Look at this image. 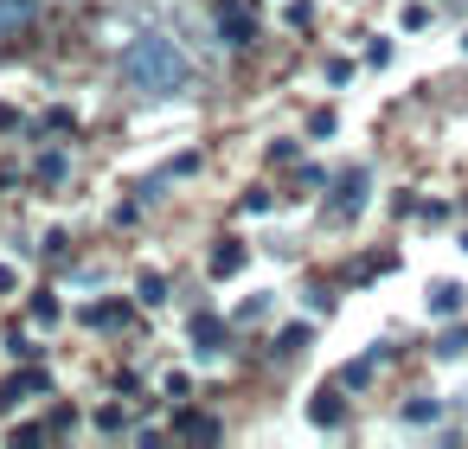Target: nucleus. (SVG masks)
<instances>
[{
	"mask_svg": "<svg viewBox=\"0 0 468 449\" xmlns=\"http://www.w3.org/2000/svg\"><path fill=\"white\" fill-rule=\"evenodd\" d=\"M122 84H129L135 97H148V103L180 97V91H186V52H180L167 33H135V39L122 46Z\"/></svg>",
	"mask_w": 468,
	"mask_h": 449,
	"instance_id": "nucleus-1",
	"label": "nucleus"
},
{
	"mask_svg": "<svg viewBox=\"0 0 468 449\" xmlns=\"http://www.w3.org/2000/svg\"><path fill=\"white\" fill-rule=\"evenodd\" d=\"M366 193H372V174H366V167L340 174V180H334V219H346V212H366Z\"/></svg>",
	"mask_w": 468,
	"mask_h": 449,
	"instance_id": "nucleus-2",
	"label": "nucleus"
},
{
	"mask_svg": "<svg viewBox=\"0 0 468 449\" xmlns=\"http://www.w3.org/2000/svg\"><path fill=\"white\" fill-rule=\"evenodd\" d=\"M193 347H199V359H218L225 353V321L218 315H193Z\"/></svg>",
	"mask_w": 468,
	"mask_h": 449,
	"instance_id": "nucleus-3",
	"label": "nucleus"
},
{
	"mask_svg": "<svg viewBox=\"0 0 468 449\" xmlns=\"http://www.w3.org/2000/svg\"><path fill=\"white\" fill-rule=\"evenodd\" d=\"M0 398H7V404H27V398H52V379H46V372H14Z\"/></svg>",
	"mask_w": 468,
	"mask_h": 449,
	"instance_id": "nucleus-4",
	"label": "nucleus"
},
{
	"mask_svg": "<svg viewBox=\"0 0 468 449\" xmlns=\"http://www.w3.org/2000/svg\"><path fill=\"white\" fill-rule=\"evenodd\" d=\"M218 27H225V46H250V39H257V27H250V14H244V7H231V0H225V7H218Z\"/></svg>",
	"mask_w": 468,
	"mask_h": 449,
	"instance_id": "nucleus-5",
	"label": "nucleus"
},
{
	"mask_svg": "<svg viewBox=\"0 0 468 449\" xmlns=\"http://www.w3.org/2000/svg\"><path fill=\"white\" fill-rule=\"evenodd\" d=\"M27 20H33V0H0V39L27 33Z\"/></svg>",
	"mask_w": 468,
	"mask_h": 449,
	"instance_id": "nucleus-6",
	"label": "nucleus"
},
{
	"mask_svg": "<svg viewBox=\"0 0 468 449\" xmlns=\"http://www.w3.org/2000/svg\"><path fill=\"white\" fill-rule=\"evenodd\" d=\"M462 302H468L462 283H436V289H430V315H462Z\"/></svg>",
	"mask_w": 468,
	"mask_h": 449,
	"instance_id": "nucleus-7",
	"label": "nucleus"
},
{
	"mask_svg": "<svg viewBox=\"0 0 468 449\" xmlns=\"http://www.w3.org/2000/svg\"><path fill=\"white\" fill-rule=\"evenodd\" d=\"M244 270V244H218L212 251V276H238Z\"/></svg>",
	"mask_w": 468,
	"mask_h": 449,
	"instance_id": "nucleus-8",
	"label": "nucleus"
},
{
	"mask_svg": "<svg viewBox=\"0 0 468 449\" xmlns=\"http://www.w3.org/2000/svg\"><path fill=\"white\" fill-rule=\"evenodd\" d=\"M129 321V308L122 302H103V308H90V327H122Z\"/></svg>",
	"mask_w": 468,
	"mask_h": 449,
	"instance_id": "nucleus-9",
	"label": "nucleus"
},
{
	"mask_svg": "<svg viewBox=\"0 0 468 449\" xmlns=\"http://www.w3.org/2000/svg\"><path fill=\"white\" fill-rule=\"evenodd\" d=\"M314 423H321V430H334V423H340V398H334V391H321V398H314Z\"/></svg>",
	"mask_w": 468,
	"mask_h": 449,
	"instance_id": "nucleus-10",
	"label": "nucleus"
},
{
	"mask_svg": "<svg viewBox=\"0 0 468 449\" xmlns=\"http://www.w3.org/2000/svg\"><path fill=\"white\" fill-rule=\"evenodd\" d=\"M180 436H218V417H193V411H186V417H180Z\"/></svg>",
	"mask_w": 468,
	"mask_h": 449,
	"instance_id": "nucleus-11",
	"label": "nucleus"
},
{
	"mask_svg": "<svg viewBox=\"0 0 468 449\" xmlns=\"http://www.w3.org/2000/svg\"><path fill=\"white\" fill-rule=\"evenodd\" d=\"M39 180L58 187V180H65V155H39Z\"/></svg>",
	"mask_w": 468,
	"mask_h": 449,
	"instance_id": "nucleus-12",
	"label": "nucleus"
},
{
	"mask_svg": "<svg viewBox=\"0 0 468 449\" xmlns=\"http://www.w3.org/2000/svg\"><path fill=\"white\" fill-rule=\"evenodd\" d=\"M135 295H142V302H167V276H161V270H154V276H142V289H135Z\"/></svg>",
	"mask_w": 468,
	"mask_h": 449,
	"instance_id": "nucleus-13",
	"label": "nucleus"
},
{
	"mask_svg": "<svg viewBox=\"0 0 468 449\" xmlns=\"http://www.w3.org/2000/svg\"><path fill=\"white\" fill-rule=\"evenodd\" d=\"M404 423H436V398H417V404H404Z\"/></svg>",
	"mask_w": 468,
	"mask_h": 449,
	"instance_id": "nucleus-14",
	"label": "nucleus"
},
{
	"mask_svg": "<svg viewBox=\"0 0 468 449\" xmlns=\"http://www.w3.org/2000/svg\"><path fill=\"white\" fill-rule=\"evenodd\" d=\"M58 315H65V308H58V295H39V302H33V321H46V327H52Z\"/></svg>",
	"mask_w": 468,
	"mask_h": 449,
	"instance_id": "nucleus-15",
	"label": "nucleus"
},
{
	"mask_svg": "<svg viewBox=\"0 0 468 449\" xmlns=\"http://www.w3.org/2000/svg\"><path fill=\"white\" fill-rule=\"evenodd\" d=\"M302 347H308V327H289V334L276 340V353H282V359H289V353H302Z\"/></svg>",
	"mask_w": 468,
	"mask_h": 449,
	"instance_id": "nucleus-16",
	"label": "nucleus"
},
{
	"mask_svg": "<svg viewBox=\"0 0 468 449\" xmlns=\"http://www.w3.org/2000/svg\"><path fill=\"white\" fill-rule=\"evenodd\" d=\"M462 46H468V39H462Z\"/></svg>",
	"mask_w": 468,
	"mask_h": 449,
	"instance_id": "nucleus-17",
	"label": "nucleus"
}]
</instances>
